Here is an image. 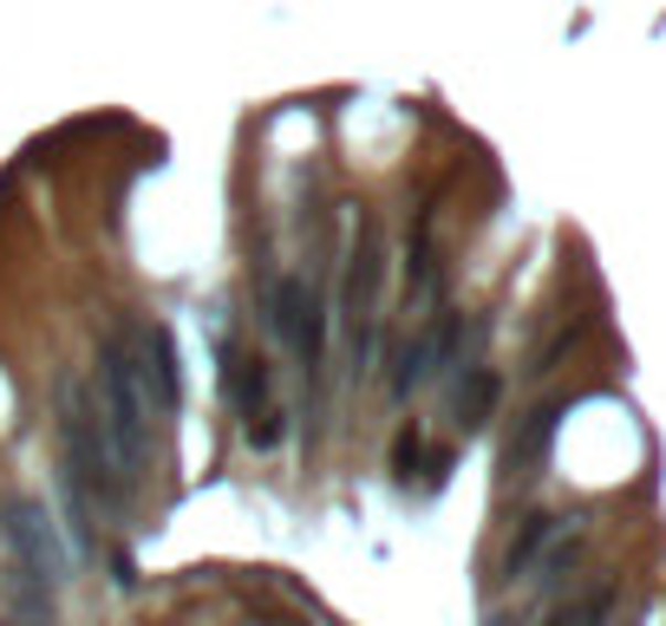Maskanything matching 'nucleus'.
<instances>
[{
    "label": "nucleus",
    "mask_w": 666,
    "mask_h": 626,
    "mask_svg": "<svg viewBox=\"0 0 666 626\" xmlns=\"http://www.w3.org/2000/svg\"><path fill=\"white\" fill-rule=\"evenodd\" d=\"M98 431L112 444V464H118V484L131 489L150 464V399L138 385V365L118 333H105L98 347Z\"/></svg>",
    "instance_id": "f257e3e1"
},
{
    "label": "nucleus",
    "mask_w": 666,
    "mask_h": 626,
    "mask_svg": "<svg viewBox=\"0 0 666 626\" xmlns=\"http://www.w3.org/2000/svg\"><path fill=\"white\" fill-rule=\"evenodd\" d=\"M60 431H66V484H73L78 516H85L92 489H98L105 502H118V496H125V484H118L112 444H105V431H98V412L85 405V392H78V385H60Z\"/></svg>",
    "instance_id": "f03ea898"
},
{
    "label": "nucleus",
    "mask_w": 666,
    "mask_h": 626,
    "mask_svg": "<svg viewBox=\"0 0 666 626\" xmlns=\"http://www.w3.org/2000/svg\"><path fill=\"white\" fill-rule=\"evenodd\" d=\"M0 529H7V549L20 561V581H33V587H60L66 581V549H60V535H53V516L33 502V496H13L7 509H0Z\"/></svg>",
    "instance_id": "7ed1b4c3"
},
{
    "label": "nucleus",
    "mask_w": 666,
    "mask_h": 626,
    "mask_svg": "<svg viewBox=\"0 0 666 626\" xmlns=\"http://www.w3.org/2000/svg\"><path fill=\"white\" fill-rule=\"evenodd\" d=\"M275 327L295 340V352L307 365L320 359V307H314L307 280H282V287H275Z\"/></svg>",
    "instance_id": "20e7f679"
},
{
    "label": "nucleus",
    "mask_w": 666,
    "mask_h": 626,
    "mask_svg": "<svg viewBox=\"0 0 666 626\" xmlns=\"http://www.w3.org/2000/svg\"><path fill=\"white\" fill-rule=\"evenodd\" d=\"M145 365H138V385H150V399L157 405H177V392H183V372H177V340H170V327H145Z\"/></svg>",
    "instance_id": "39448f33"
},
{
    "label": "nucleus",
    "mask_w": 666,
    "mask_h": 626,
    "mask_svg": "<svg viewBox=\"0 0 666 626\" xmlns=\"http://www.w3.org/2000/svg\"><path fill=\"white\" fill-rule=\"evenodd\" d=\"M451 320H438V327H425L419 333V347H405V359H399V372H392V392H412V385H425L432 372H438V359L451 352Z\"/></svg>",
    "instance_id": "423d86ee"
},
{
    "label": "nucleus",
    "mask_w": 666,
    "mask_h": 626,
    "mask_svg": "<svg viewBox=\"0 0 666 626\" xmlns=\"http://www.w3.org/2000/svg\"><path fill=\"white\" fill-rule=\"evenodd\" d=\"M490 405H497V379H490V372H471V385L457 392V424L477 431V424L490 417Z\"/></svg>",
    "instance_id": "0eeeda50"
},
{
    "label": "nucleus",
    "mask_w": 666,
    "mask_h": 626,
    "mask_svg": "<svg viewBox=\"0 0 666 626\" xmlns=\"http://www.w3.org/2000/svg\"><path fill=\"white\" fill-rule=\"evenodd\" d=\"M262 392H268V365H262V359H235V405L255 412Z\"/></svg>",
    "instance_id": "6e6552de"
},
{
    "label": "nucleus",
    "mask_w": 666,
    "mask_h": 626,
    "mask_svg": "<svg viewBox=\"0 0 666 626\" xmlns=\"http://www.w3.org/2000/svg\"><path fill=\"white\" fill-rule=\"evenodd\" d=\"M549 535H556V522H549V516H529V529H522L517 542H510V555H504V574H517V567H522L529 555H536V549H542Z\"/></svg>",
    "instance_id": "1a4fd4ad"
},
{
    "label": "nucleus",
    "mask_w": 666,
    "mask_h": 626,
    "mask_svg": "<svg viewBox=\"0 0 666 626\" xmlns=\"http://www.w3.org/2000/svg\"><path fill=\"white\" fill-rule=\"evenodd\" d=\"M607 607H614V587H601V594H589L582 607H569V614H556L549 626H601L607 620Z\"/></svg>",
    "instance_id": "9d476101"
},
{
    "label": "nucleus",
    "mask_w": 666,
    "mask_h": 626,
    "mask_svg": "<svg viewBox=\"0 0 666 626\" xmlns=\"http://www.w3.org/2000/svg\"><path fill=\"white\" fill-rule=\"evenodd\" d=\"M549 431H556V412H536V417H529V431H522L517 444H510V464H529V457L549 444Z\"/></svg>",
    "instance_id": "9b49d317"
},
{
    "label": "nucleus",
    "mask_w": 666,
    "mask_h": 626,
    "mask_svg": "<svg viewBox=\"0 0 666 626\" xmlns=\"http://www.w3.org/2000/svg\"><path fill=\"white\" fill-rule=\"evenodd\" d=\"M412 464H419V431H405V437L392 444V470H399V477H412Z\"/></svg>",
    "instance_id": "f8f14e48"
},
{
    "label": "nucleus",
    "mask_w": 666,
    "mask_h": 626,
    "mask_svg": "<svg viewBox=\"0 0 666 626\" xmlns=\"http://www.w3.org/2000/svg\"><path fill=\"white\" fill-rule=\"evenodd\" d=\"M0 626H13V620H0Z\"/></svg>",
    "instance_id": "ddd939ff"
}]
</instances>
